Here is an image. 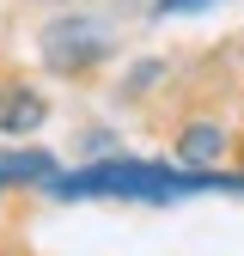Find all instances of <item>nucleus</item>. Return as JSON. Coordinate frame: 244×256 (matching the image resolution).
Returning a JSON list of instances; mask_svg holds the SVG:
<instances>
[{
  "instance_id": "obj_1",
  "label": "nucleus",
  "mask_w": 244,
  "mask_h": 256,
  "mask_svg": "<svg viewBox=\"0 0 244 256\" xmlns=\"http://www.w3.org/2000/svg\"><path fill=\"white\" fill-rule=\"evenodd\" d=\"M55 196H128V202H177V196H202V189H238L244 177H214V171H159V165H92L74 177L49 183Z\"/></svg>"
},
{
  "instance_id": "obj_2",
  "label": "nucleus",
  "mask_w": 244,
  "mask_h": 256,
  "mask_svg": "<svg viewBox=\"0 0 244 256\" xmlns=\"http://www.w3.org/2000/svg\"><path fill=\"white\" fill-rule=\"evenodd\" d=\"M92 55H104V37H98V24H55L49 30V61L55 68H80V61H92Z\"/></svg>"
},
{
  "instance_id": "obj_3",
  "label": "nucleus",
  "mask_w": 244,
  "mask_h": 256,
  "mask_svg": "<svg viewBox=\"0 0 244 256\" xmlns=\"http://www.w3.org/2000/svg\"><path fill=\"white\" fill-rule=\"evenodd\" d=\"M43 122V98L37 92H6V98H0V134H30V128Z\"/></svg>"
},
{
  "instance_id": "obj_4",
  "label": "nucleus",
  "mask_w": 244,
  "mask_h": 256,
  "mask_svg": "<svg viewBox=\"0 0 244 256\" xmlns=\"http://www.w3.org/2000/svg\"><path fill=\"white\" fill-rule=\"evenodd\" d=\"M220 152H226V134H220L214 122H196L190 134H183V146H177V158H183L190 171H208V165H214Z\"/></svg>"
},
{
  "instance_id": "obj_5",
  "label": "nucleus",
  "mask_w": 244,
  "mask_h": 256,
  "mask_svg": "<svg viewBox=\"0 0 244 256\" xmlns=\"http://www.w3.org/2000/svg\"><path fill=\"white\" fill-rule=\"evenodd\" d=\"M6 177H43V183H55V158L49 152H6L0 158V183Z\"/></svg>"
},
{
  "instance_id": "obj_6",
  "label": "nucleus",
  "mask_w": 244,
  "mask_h": 256,
  "mask_svg": "<svg viewBox=\"0 0 244 256\" xmlns=\"http://www.w3.org/2000/svg\"><path fill=\"white\" fill-rule=\"evenodd\" d=\"M190 6H202V0H159V12H190Z\"/></svg>"
}]
</instances>
